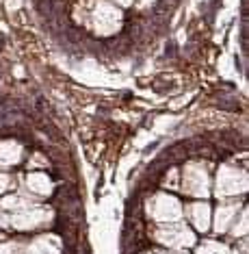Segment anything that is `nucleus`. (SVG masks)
I'll return each instance as SVG.
<instances>
[{
  "mask_svg": "<svg viewBox=\"0 0 249 254\" xmlns=\"http://www.w3.org/2000/svg\"><path fill=\"white\" fill-rule=\"evenodd\" d=\"M156 239L169 248H184V246L193 244L195 237L187 226H182V224H169V226L156 230Z\"/></svg>",
  "mask_w": 249,
  "mask_h": 254,
  "instance_id": "obj_1",
  "label": "nucleus"
},
{
  "mask_svg": "<svg viewBox=\"0 0 249 254\" xmlns=\"http://www.w3.org/2000/svg\"><path fill=\"white\" fill-rule=\"evenodd\" d=\"M158 204H154V217L158 219L160 224H176V219L182 215V209L178 204L176 198H169V195H158L156 198Z\"/></svg>",
  "mask_w": 249,
  "mask_h": 254,
  "instance_id": "obj_2",
  "label": "nucleus"
},
{
  "mask_svg": "<svg viewBox=\"0 0 249 254\" xmlns=\"http://www.w3.org/2000/svg\"><path fill=\"white\" fill-rule=\"evenodd\" d=\"M11 226L20 228V230H28V228H37V226H44L46 222H48V213L44 211H37L35 209L33 213L31 211H22V213H15L13 217L9 219Z\"/></svg>",
  "mask_w": 249,
  "mask_h": 254,
  "instance_id": "obj_3",
  "label": "nucleus"
},
{
  "mask_svg": "<svg viewBox=\"0 0 249 254\" xmlns=\"http://www.w3.org/2000/svg\"><path fill=\"white\" fill-rule=\"evenodd\" d=\"M208 215H210V209H208L206 204H193L191 206V217H193L195 226H198L199 230H206L208 228Z\"/></svg>",
  "mask_w": 249,
  "mask_h": 254,
  "instance_id": "obj_4",
  "label": "nucleus"
},
{
  "mask_svg": "<svg viewBox=\"0 0 249 254\" xmlns=\"http://www.w3.org/2000/svg\"><path fill=\"white\" fill-rule=\"evenodd\" d=\"M20 159V148L15 143H0V165H13Z\"/></svg>",
  "mask_w": 249,
  "mask_h": 254,
  "instance_id": "obj_5",
  "label": "nucleus"
},
{
  "mask_svg": "<svg viewBox=\"0 0 249 254\" xmlns=\"http://www.w3.org/2000/svg\"><path fill=\"white\" fill-rule=\"evenodd\" d=\"M26 254H59L56 248L48 244V237H39L37 241H33V246H28Z\"/></svg>",
  "mask_w": 249,
  "mask_h": 254,
  "instance_id": "obj_6",
  "label": "nucleus"
},
{
  "mask_svg": "<svg viewBox=\"0 0 249 254\" xmlns=\"http://www.w3.org/2000/svg\"><path fill=\"white\" fill-rule=\"evenodd\" d=\"M28 189H33L37 193H46L50 191V181L44 174H31L28 176Z\"/></svg>",
  "mask_w": 249,
  "mask_h": 254,
  "instance_id": "obj_7",
  "label": "nucleus"
},
{
  "mask_svg": "<svg viewBox=\"0 0 249 254\" xmlns=\"http://www.w3.org/2000/svg\"><path fill=\"white\" fill-rule=\"evenodd\" d=\"M234 206L232 209H228V206H223V209H219V213H217V230L221 233V230H225V226H228V219H230V215H234Z\"/></svg>",
  "mask_w": 249,
  "mask_h": 254,
  "instance_id": "obj_8",
  "label": "nucleus"
},
{
  "mask_svg": "<svg viewBox=\"0 0 249 254\" xmlns=\"http://www.w3.org/2000/svg\"><path fill=\"white\" fill-rule=\"evenodd\" d=\"M11 183H13V181H11V178H9L7 174H0V193L7 191V189L11 187Z\"/></svg>",
  "mask_w": 249,
  "mask_h": 254,
  "instance_id": "obj_9",
  "label": "nucleus"
},
{
  "mask_svg": "<svg viewBox=\"0 0 249 254\" xmlns=\"http://www.w3.org/2000/svg\"><path fill=\"white\" fill-rule=\"evenodd\" d=\"M7 222H9V217L2 213V209H0V226H4V224H7Z\"/></svg>",
  "mask_w": 249,
  "mask_h": 254,
  "instance_id": "obj_10",
  "label": "nucleus"
}]
</instances>
